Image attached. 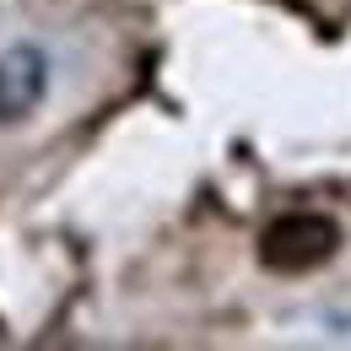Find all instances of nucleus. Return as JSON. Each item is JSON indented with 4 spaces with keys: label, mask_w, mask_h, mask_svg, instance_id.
Masks as SVG:
<instances>
[{
    "label": "nucleus",
    "mask_w": 351,
    "mask_h": 351,
    "mask_svg": "<svg viewBox=\"0 0 351 351\" xmlns=\"http://www.w3.org/2000/svg\"><path fill=\"white\" fill-rule=\"evenodd\" d=\"M49 92V60L33 44H11L0 49V125L27 119Z\"/></svg>",
    "instance_id": "f03ea898"
},
{
    "label": "nucleus",
    "mask_w": 351,
    "mask_h": 351,
    "mask_svg": "<svg viewBox=\"0 0 351 351\" xmlns=\"http://www.w3.org/2000/svg\"><path fill=\"white\" fill-rule=\"evenodd\" d=\"M335 249H341V227L319 211H287L260 232V260L276 276H308L324 260H335Z\"/></svg>",
    "instance_id": "f257e3e1"
}]
</instances>
